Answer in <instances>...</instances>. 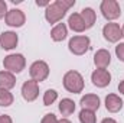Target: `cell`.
<instances>
[{"mask_svg": "<svg viewBox=\"0 0 124 123\" xmlns=\"http://www.w3.org/2000/svg\"><path fill=\"white\" fill-rule=\"evenodd\" d=\"M74 4H75V0H55L45 9V19L51 25H54V23L58 25V22H61L63 19L66 12Z\"/></svg>", "mask_w": 124, "mask_h": 123, "instance_id": "obj_1", "label": "cell"}, {"mask_svg": "<svg viewBox=\"0 0 124 123\" xmlns=\"http://www.w3.org/2000/svg\"><path fill=\"white\" fill-rule=\"evenodd\" d=\"M62 83H63L65 90L69 91V93H72V94H79V93H82L84 86H85L84 77H82L78 71H74V70L65 72V75H63V78H62Z\"/></svg>", "mask_w": 124, "mask_h": 123, "instance_id": "obj_2", "label": "cell"}, {"mask_svg": "<svg viewBox=\"0 0 124 123\" xmlns=\"http://www.w3.org/2000/svg\"><path fill=\"white\" fill-rule=\"evenodd\" d=\"M3 67L6 71L12 72V74H19L25 70L26 67V60L22 54H10L7 57H4L3 60Z\"/></svg>", "mask_w": 124, "mask_h": 123, "instance_id": "obj_3", "label": "cell"}, {"mask_svg": "<svg viewBox=\"0 0 124 123\" xmlns=\"http://www.w3.org/2000/svg\"><path fill=\"white\" fill-rule=\"evenodd\" d=\"M90 45H91V41L88 36L85 35H77V36H72L68 42V48L69 51L74 54V55H84L88 49H90Z\"/></svg>", "mask_w": 124, "mask_h": 123, "instance_id": "obj_4", "label": "cell"}, {"mask_svg": "<svg viewBox=\"0 0 124 123\" xmlns=\"http://www.w3.org/2000/svg\"><path fill=\"white\" fill-rule=\"evenodd\" d=\"M100 10L107 20H116L121 15V7L116 0H102L100 4Z\"/></svg>", "mask_w": 124, "mask_h": 123, "instance_id": "obj_5", "label": "cell"}, {"mask_svg": "<svg viewBox=\"0 0 124 123\" xmlns=\"http://www.w3.org/2000/svg\"><path fill=\"white\" fill-rule=\"evenodd\" d=\"M29 74L31 78L36 83L45 81L49 77V65L45 61H35L29 68Z\"/></svg>", "mask_w": 124, "mask_h": 123, "instance_id": "obj_6", "label": "cell"}, {"mask_svg": "<svg viewBox=\"0 0 124 123\" xmlns=\"http://www.w3.org/2000/svg\"><path fill=\"white\" fill-rule=\"evenodd\" d=\"M4 22L10 28H20V26L25 25L26 16H25V13L20 9H12V10L7 12L6 18H4Z\"/></svg>", "mask_w": 124, "mask_h": 123, "instance_id": "obj_7", "label": "cell"}, {"mask_svg": "<svg viewBox=\"0 0 124 123\" xmlns=\"http://www.w3.org/2000/svg\"><path fill=\"white\" fill-rule=\"evenodd\" d=\"M102 36H104L105 41H108V42H111V44L118 42L120 38H123L120 25H118V23H114V22L107 23V25L102 28Z\"/></svg>", "mask_w": 124, "mask_h": 123, "instance_id": "obj_8", "label": "cell"}, {"mask_svg": "<svg viewBox=\"0 0 124 123\" xmlns=\"http://www.w3.org/2000/svg\"><path fill=\"white\" fill-rule=\"evenodd\" d=\"M22 97L26 100V101H35L39 96V83L33 81V80H28L23 83L22 86Z\"/></svg>", "mask_w": 124, "mask_h": 123, "instance_id": "obj_9", "label": "cell"}, {"mask_svg": "<svg viewBox=\"0 0 124 123\" xmlns=\"http://www.w3.org/2000/svg\"><path fill=\"white\" fill-rule=\"evenodd\" d=\"M91 81H93V84L95 87L104 88V87H107L111 83V74H110L108 70H100V68H97L91 74Z\"/></svg>", "mask_w": 124, "mask_h": 123, "instance_id": "obj_10", "label": "cell"}, {"mask_svg": "<svg viewBox=\"0 0 124 123\" xmlns=\"http://www.w3.org/2000/svg\"><path fill=\"white\" fill-rule=\"evenodd\" d=\"M17 42H19V38H17L16 32L6 31L0 35V46L3 49H6V51H10V49L16 48Z\"/></svg>", "mask_w": 124, "mask_h": 123, "instance_id": "obj_11", "label": "cell"}, {"mask_svg": "<svg viewBox=\"0 0 124 123\" xmlns=\"http://www.w3.org/2000/svg\"><path fill=\"white\" fill-rule=\"evenodd\" d=\"M79 104L82 106L84 110H90L95 113V110L100 109V97L97 94H85L81 97Z\"/></svg>", "mask_w": 124, "mask_h": 123, "instance_id": "obj_12", "label": "cell"}, {"mask_svg": "<svg viewBox=\"0 0 124 123\" xmlns=\"http://www.w3.org/2000/svg\"><path fill=\"white\" fill-rule=\"evenodd\" d=\"M111 62V54L107 49H98L94 55V64L100 70H105Z\"/></svg>", "mask_w": 124, "mask_h": 123, "instance_id": "obj_13", "label": "cell"}, {"mask_svg": "<svg viewBox=\"0 0 124 123\" xmlns=\"http://www.w3.org/2000/svg\"><path fill=\"white\" fill-rule=\"evenodd\" d=\"M123 107V100L120 96L117 94H108L105 97V109L110 112V113H117L120 112Z\"/></svg>", "mask_w": 124, "mask_h": 123, "instance_id": "obj_14", "label": "cell"}, {"mask_svg": "<svg viewBox=\"0 0 124 123\" xmlns=\"http://www.w3.org/2000/svg\"><path fill=\"white\" fill-rule=\"evenodd\" d=\"M16 86V77L15 74L9 72V71H0V88L4 90H12Z\"/></svg>", "mask_w": 124, "mask_h": 123, "instance_id": "obj_15", "label": "cell"}, {"mask_svg": "<svg viewBox=\"0 0 124 123\" xmlns=\"http://www.w3.org/2000/svg\"><path fill=\"white\" fill-rule=\"evenodd\" d=\"M68 26H69L74 32H78V33L87 31L85 23H84V20H82V18H81L79 13H72V15L68 18Z\"/></svg>", "mask_w": 124, "mask_h": 123, "instance_id": "obj_16", "label": "cell"}, {"mask_svg": "<svg viewBox=\"0 0 124 123\" xmlns=\"http://www.w3.org/2000/svg\"><path fill=\"white\" fill-rule=\"evenodd\" d=\"M81 18H82V20H84V23H85V28L87 29H91L94 25H95V20H97V15H95V12H94V9L91 7H84L82 10H81Z\"/></svg>", "mask_w": 124, "mask_h": 123, "instance_id": "obj_17", "label": "cell"}, {"mask_svg": "<svg viewBox=\"0 0 124 123\" xmlns=\"http://www.w3.org/2000/svg\"><path fill=\"white\" fill-rule=\"evenodd\" d=\"M66 35H68V28H66L65 23H58V25H55V26L52 28V31H51V38H52L55 42L63 41V39L66 38Z\"/></svg>", "mask_w": 124, "mask_h": 123, "instance_id": "obj_18", "label": "cell"}, {"mask_svg": "<svg viewBox=\"0 0 124 123\" xmlns=\"http://www.w3.org/2000/svg\"><path fill=\"white\" fill-rule=\"evenodd\" d=\"M59 112L62 116H71L75 112V103L71 98H62L59 101Z\"/></svg>", "mask_w": 124, "mask_h": 123, "instance_id": "obj_19", "label": "cell"}, {"mask_svg": "<svg viewBox=\"0 0 124 123\" xmlns=\"http://www.w3.org/2000/svg\"><path fill=\"white\" fill-rule=\"evenodd\" d=\"M13 94L9 91V90H4V88H0V106L1 107H9L13 104Z\"/></svg>", "mask_w": 124, "mask_h": 123, "instance_id": "obj_20", "label": "cell"}, {"mask_svg": "<svg viewBox=\"0 0 124 123\" xmlns=\"http://www.w3.org/2000/svg\"><path fill=\"white\" fill-rule=\"evenodd\" d=\"M79 122L81 123H97V116H95L94 112L82 109L79 112Z\"/></svg>", "mask_w": 124, "mask_h": 123, "instance_id": "obj_21", "label": "cell"}, {"mask_svg": "<svg viewBox=\"0 0 124 123\" xmlns=\"http://www.w3.org/2000/svg\"><path fill=\"white\" fill-rule=\"evenodd\" d=\"M56 98H58V91L56 90H46V91L43 93V104L45 106H51V104H54L55 101H56Z\"/></svg>", "mask_w": 124, "mask_h": 123, "instance_id": "obj_22", "label": "cell"}, {"mask_svg": "<svg viewBox=\"0 0 124 123\" xmlns=\"http://www.w3.org/2000/svg\"><path fill=\"white\" fill-rule=\"evenodd\" d=\"M116 55L120 61L124 62V42H120L117 46H116Z\"/></svg>", "mask_w": 124, "mask_h": 123, "instance_id": "obj_23", "label": "cell"}, {"mask_svg": "<svg viewBox=\"0 0 124 123\" xmlns=\"http://www.w3.org/2000/svg\"><path fill=\"white\" fill-rule=\"evenodd\" d=\"M40 123H58V119H56V116L54 113H48V114H45L42 117Z\"/></svg>", "mask_w": 124, "mask_h": 123, "instance_id": "obj_24", "label": "cell"}, {"mask_svg": "<svg viewBox=\"0 0 124 123\" xmlns=\"http://www.w3.org/2000/svg\"><path fill=\"white\" fill-rule=\"evenodd\" d=\"M7 4H6V1L4 0H0V19H3V18H6V15H7Z\"/></svg>", "mask_w": 124, "mask_h": 123, "instance_id": "obj_25", "label": "cell"}, {"mask_svg": "<svg viewBox=\"0 0 124 123\" xmlns=\"http://www.w3.org/2000/svg\"><path fill=\"white\" fill-rule=\"evenodd\" d=\"M0 123H13L9 114H0Z\"/></svg>", "mask_w": 124, "mask_h": 123, "instance_id": "obj_26", "label": "cell"}, {"mask_svg": "<svg viewBox=\"0 0 124 123\" xmlns=\"http://www.w3.org/2000/svg\"><path fill=\"white\" fill-rule=\"evenodd\" d=\"M36 4L39 7H48L51 4V1H48V0H36Z\"/></svg>", "mask_w": 124, "mask_h": 123, "instance_id": "obj_27", "label": "cell"}, {"mask_svg": "<svg viewBox=\"0 0 124 123\" xmlns=\"http://www.w3.org/2000/svg\"><path fill=\"white\" fill-rule=\"evenodd\" d=\"M101 123H117L114 119H111V117H105V119H102Z\"/></svg>", "mask_w": 124, "mask_h": 123, "instance_id": "obj_28", "label": "cell"}, {"mask_svg": "<svg viewBox=\"0 0 124 123\" xmlns=\"http://www.w3.org/2000/svg\"><path fill=\"white\" fill-rule=\"evenodd\" d=\"M118 91L124 96V80L123 81H120V84H118Z\"/></svg>", "mask_w": 124, "mask_h": 123, "instance_id": "obj_29", "label": "cell"}, {"mask_svg": "<svg viewBox=\"0 0 124 123\" xmlns=\"http://www.w3.org/2000/svg\"><path fill=\"white\" fill-rule=\"evenodd\" d=\"M58 123H71V120H68V119H61V120H58Z\"/></svg>", "mask_w": 124, "mask_h": 123, "instance_id": "obj_30", "label": "cell"}, {"mask_svg": "<svg viewBox=\"0 0 124 123\" xmlns=\"http://www.w3.org/2000/svg\"><path fill=\"white\" fill-rule=\"evenodd\" d=\"M121 35H123V38H124V25H123V28H121Z\"/></svg>", "mask_w": 124, "mask_h": 123, "instance_id": "obj_31", "label": "cell"}]
</instances>
